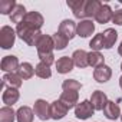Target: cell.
Listing matches in <instances>:
<instances>
[{"instance_id": "cell-18", "label": "cell", "mask_w": 122, "mask_h": 122, "mask_svg": "<svg viewBox=\"0 0 122 122\" xmlns=\"http://www.w3.org/2000/svg\"><path fill=\"white\" fill-rule=\"evenodd\" d=\"M72 59H73V63L75 66L83 69L86 66H89V60H88V52H85L83 49H78L73 52L72 55Z\"/></svg>"}, {"instance_id": "cell-5", "label": "cell", "mask_w": 122, "mask_h": 122, "mask_svg": "<svg viewBox=\"0 0 122 122\" xmlns=\"http://www.w3.org/2000/svg\"><path fill=\"white\" fill-rule=\"evenodd\" d=\"M33 112L40 121L50 119V105L45 99H37L33 105Z\"/></svg>"}, {"instance_id": "cell-10", "label": "cell", "mask_w": 122, "mask_h": 122, "mask_svg": "<svg viewBox=\"0 0 122 122\" xmlns=\"http://www.w3.org/2000/svg\"><path fill=\"white\" fill-rule=\"evenodd\" d=\"M59 32L63 36H66L69 40H72L76 36V23L71 19H65L59 25Z\"/></svg>"}, {"instance_id": "cell-7", "label": "cell", "mask_w": 122, "mask_h": 122, "mask_svg": "<svg viewBox=\"0 0 122 122\" xmlns=\"http://www.w3.org/2000/svg\"><path fill=\"white\" fill-rule=\"evenodd\" d=\"M20 63H19V59L13 55H7L2 59V63H0V68H2L3 72L6 73H15L17 72Z\"/></svg>"}, {"instance_id": "cell-29", "label": "cell", "mask_w": 122, "mask_h": 122, "mask_svg": "<svg viewBox=\"0 0 122 122\" xmlns=\"http://www.w3.org/2000/svg\"><path fill=\"white\" fill-rule=\"evenodd\" d=\"M89 47H91V50H93V52H101L102 49H105L103 35H102V33L95 35V36L91 39V42H89Z\"/></svg>"}, {"instance_id": "cell-30", "label": "cell", "mask_w": 122, "mask_h": 122, "mask_svg": "<svg viewBox=\"0 0 122 122\" xmlns=\"http://www.w3.org/2000/svg\"><path fill=\"white\" fill-rule=\"evenodd\" d=\"M16 6H17V3L15 0H3V2H0V13L10 16Z\"/></svg>"}, {"instance_id": "cell-13", "label": "cell", "mask_w": 122, "mask_h": 122, "mask_svg": "<svg viewBox=\"0 0 122 122\" xmlns=\"http://www.w3.org/2000/svg\"><path fill=\"white\" fill-rule=\"evenodd\" d=\"M112 78V69L108 65H102L93 71V79L99 83H105Z\"/></svg>"}, {"instance_id": "cell-17", "label": "cell", "mask_w": 122, "mask_h": 122, "mask_svg": "<svg viewBox=\"0 0 122 122\" xmlns=\"http://www.w3.org/2000/svg\"><path fill=\"white\" fill-rule=\"evenodd\" d=\"M59 99L62 101L65 105H68V106H69V109H71V108H73V106H76V105H78L79 93H78V91H63Z\"/></svg>"}, {"instance_id": "cell-32", "label": "cell", "mask_w": 122, "mask_h": 122, "mask_svg": "<svg viewBox=\"0 0 122 122\" xmlns=\"http://www.w3.org/2000/svg\"><path fill=\"white\" fill-rule=\"evenodd\" d=\"M39 59H40V62L46 63V65H52V63H56L55 62V55H37Z\"/></svg>"}, {"instance_id": "cell-25", "label": "cell", "mask_w": 122, "mask_h": 122, "mask_svg": "<svg viewBox=\"0 0 122 122\" xmlns=\"http://www.w3.org/2000/svg\"><path fill=\"white\" fill-rule=\"evenodd\" d=\"M3 83L5 85H9L10 88H16L19 89L22 86V78L15 72V73H5L3 76Z\"/></svg>"}, {"instance_id": "cell-35", "label": "cell", "mask_w": 122, "mask_h": 122, "mask_svg": "<svg viewBox=\"0 0 122 122\" xmlns=\"http://www.w3.org/2000/svg\"><path fill=\"white\" fill-rule=\"evenodd\" d=\"M119 86H121V89H122V76L119 78Z\"/></svg>"}, {"instance_id": "cell-14", "label": "cell", "mask_w": 122, "mask_h": 122, "mask_svg": "<svg viewBox=\"0 0 122 122\" xmlns=\"http://www.w3.org/2000/svg\"><path fill=\"white\" fill-rule=\"evenodd\" d=\"M89 101H91L92 106L95 108V111H103V108H105V105L108 102V96L102 91H95Z\"/></svg>"}, {"instance_id": "cell-31", "label": "cell", "mask_w": 122, "mask_h": 122, "mask_svg": "<svg viewBox=\"0 0 122 122\" xmlns=\"http://www.w3.org/2000/svg\"><path fill=\"white\" fill-rule=\"evenodd\" d=\"M82 88V83L78 82L76 79H66L62 82V89L63 91H79Z\"/></svg>"}, {"instance_id": "cell-9", "label": "cell", "mask_w": 122, "mask_h": 122, "mask_svg": "<svg viewBox=\"0 0 122 122\" xmlns=\"http://www.w3.org/2000/svg\"><path fill=\"white\" fill-rule=\"evenodd\" d=\"M93 32H95V25L91 19H85V20H81L79 23H76V35L78 36L89 37Z\"/></svg>"}, {"instance_id": "cell-2", "label": "cell", "mask_w": 122, "mask_h": 122, "mask_svg": "<svg viewBox=\"0 0 122 122\" xmlns=\"http://www.w3.org/2000/svg\"><path fill=\"white\" fill-rule=\"evenodd\" d=\"M16 36H17L16 29H12L10 26H2V29H0V46L3 49L13 47Z\"/></svg>"}, {"instance_id": "cell-34", "label": "cell", "mask_w": 122, "mask_h": 122, "mask_svg": "<svg viewBox=\"0 0 122 122\" xmlns=\"http://www.w3.org/2000/svg\"><path fill=\"white\" fill-rule=\"evenodd\" d=\"M118 53H119V56H122V42H121V45L118 46Z\"/></svg>"}, {"instance_id": "cell-6", "label": "cell", "mask_w": 122, "mask_h": 122, "mask_svg": "<svg viewBox=\"0 0 122 122\" xmlns=\"http://www.w3.org/2000/svg\"><path fill=\"white\" fill-rule=\"evenodd\" d=\"M69 112V106L65 105L62 101H53L50 103V118L57 121V119H62L66 116V113Z\"/></svg>"}, {"instance_id": "cell-21", "label": "cell", "mask_w": 122, "mask_h": 122, "mask_svg": "<svg viewBox=\"0 0 122 122\" xmlns=\"http://www.w3.org/2000/svg\"><path fill=\"white\" fill-rule=\"evenodd\" d=\"M102 35H103V42H105V49H112L113 47V45L116 43V40H118V32L115 30V29H106V30H103L102 32Z\"/></svg>"}, {"instance_id": "cell-20", "label": "cell", "mask_w": 122, "mask_h": 122, "mask_svg": "<svg viewBox=\"0 0 122 122\" xmlns=\"http://www.w3.org/2000/svg\"><path fill=\"white\" fill-rule=\"evenodd\" d=\"M102 3L99 0H86V5H85V19H91L95 17L98 10L101 9Z\"/></svg>"}, {"instance_id": "cell-27", "label": "cell", "mask_w": 122, "mask_h": 122, "mask_svg": "<svg viewBox=\"0 0 122 122\" xmlns=\"http://www.w3.org/2000/svg\"><path fill=\"white\" fill-rule=\"evenodd\" d=\"M16 112L12 106H3L0 108V122H15Z\"/></svg>"}, {"instance_id": "cell-24", "label": "cell", "mask_w": 122, "mask_h": 122, "mask_svg": "<svg viewBox=\"0 0 122 122\" xmlns=\"http://www.w3.org/2000/svg\"><path fill=\"white\" fill-rule=\"evenodd\" d=\"M26 15H27V12H26L25 6L17 3V6L15 7V10H13V12H12V15H10V20H12V23L19 25V23H22V22H23V19H25V16H26Z\"/></svg>"}, {"instance_id": "cell-22", "label": "cell", "mask_w": 122, "mask_h": 122, "mask_svg": "<svg viewBox=\"0 0 122 122\" xmlns=\"http://www.w3.org/2000/svg\"><path fill=\"white\" fill-rule=\"evenodd\" d=\"M16 73L22 78V81L32 79V78H33V75H36V73H35V68H33L29 62L20 63V66H19V69H17V72H16Z\"/></svg>"}, {"instance_id": "cell-12", "label": "cell", "mask_w": 122, "mask_h": 122, "mask_svg": "<svg viewBox=\"0 0 122 122\" xmlns=\"http://www.w3.org/2000/svg\"><path fill=\"white\" fill-rule=\"evenodd\" d=\"M55 65H56V71H57V73H62V75L72 72V71H73V66H75L73 59L69 57V56H62V57H59V59H57V62H56Z\"/></svg>"}, {"instance_id": "cell-26", "label": "cell", "mask_w": 122, "mask_h": 122, "mask_svg": "<svg viewBox=\"0 0 122 122\" xmlns=\"http://www.w3.org/2000/svg\"><path fill=\"white\" fill-rule=\"evenodd\" d=\"M35 73H36V76L40 78V79H49V78L52 76L50 66L46 65V63H43V62H39V63L36 65V68H35Z\"/></svg>"}, {"instance_id": "cell-36", "label": "cell", "mask_w": 122, "mask_h": 122, "mask_svg": "<svg viewBox=\"0 0 122 122\" xmlns=\"http://www.w3.org/2000/svg\"><path fill=\"white\" fill-rule=\"evenodd\" d=\"M121 71H122V63H121Z\"/></svg>"}, {"instance_id": "cell-28", "label": "cell", "mask_w": 122, "mask_h": 122, "mask_svg": "<svg viewBox=\"0 0 122 122\" xmlns=\"http://www.w3.org/2000/svg\"><path fill=\"white\" fill-rule=\"evenodd\" d=\"M52 37H53V42H55V50H63L68 46V43H69V39L66 36H63L59 30Z\"/></svg>"}, {"instance_id": "cell-8", "label": "cell", "mask_w": 122, "mask_h": 122, "mask_svg": "<svg viewBox=\"0 0 122 122\" xmlns=\"http://www.w3.org/2000/svg\"><path fill=\"white\" fill-rule=\"evenodd\" d=\"M19 98H20V92H19V89H16V88H10V86H7V88L3 89L2 101H3L5 106H13V105L19 101Z\"/></svg>"}, {"instance_id": "cell-11", "label": "cell", "mask_w": 122, "mask_h": 122, "mask_svg": "<svg viewBox=\"0 0 122 122\" xmlns=\"http://www.w3.org/2000/svg\"><path fill=\"white\" fill-rule=\"evenodd\" d=\"M85 5L86 0H68V7H71L76 19L85 20Z\"/></svg>"}, {"instance_id": "cell-4", "label": "cell", "mask_w": 122, "mask_h": 122, "mask_svg": "<svg viewBox=\"0 0 122 122\" xmlns=\"http://www.w3.org/2000/svg\"><path fill=\"white\" fill-rule=\"evenodd\" d=\"M93 113H95V108L92 106L91 101H82L81 103H78L75 106V116L78 119L85 121V119L91 118Z\"/></svg>"}, {"instance_id": "cell-16", "label": "cell", "mask_w": 122, "mask_h": 122, "mask_svg": "<svg viewBox=\"0 0 122 122\" xmlns=\"http://www.w3.org/2000/svg\"><path fill=\"white\" fill-rule=\"evenodd\" d=\"M103 115L108 119H111V121L118 119L121 116V108H119V105L116 102H113V101H108L106 105H105V108H103Z\"/></svg>"}, {"instance_id": "cell-37", "label": "cell", "mask_w": 122, "mask_h": 122, "mask_svg": "<svg viewBox=\"0 0 122 122\" xmlns=\"http://www.w3.org/2000/svg\"><path fill=\"white\" fill-rule=\"evenodd\" d=\"M121 121H122V113H121Z\"/></svg>"}, {"instance_id": "cell-33", "label": "cell", "mask_w": 122, "mask_h": 122, "mask_svg": "<svg viewBox=\"0 0 122 122\" xmlns=\"http://www.w3.org/2000/svg\"><path fill=\"white\" fill-rule=\"evenodd\" d=\"M112 23H115V25H118V26H122V9H119V10H115V12H113Z\"/></svg>"}, {"instance_id": "cell-19", "label": "cell", "mask_w": 122, "mask_h": 122, "mask_svg": "<svg viewBox=\"0 0 122 122\" xmlns=\"http://www.w3.org/2000/svg\"><path fill=\"white\" fill-rule=\"evenodd\" d=\"M35 112L29 106H20L16 112V121L17 122H33Z\"/></svg>"}, {"instance_id": "cell-3", "label": "cell", "mask_w": 122, "mask_h": 122, "mask_svg": "<svg viewBox=\"0 0 122 122\" xmlns=\"http://www.w3.org/2000/svg\"><path fill=\"white\" fill-rule=\"evenodd\" d=\"M36 49H37V55H53V50H55L53 37L49 35H42L40 39L37 40Z\"/></svg>"}, {"instance_id": "cell-1", "label": "cell", "mask_w": 122, "mask_h": 122, "mask_svg": "<svg viewBox=\"0 0 122 122\" xmlns=\"http://www.w3.org/2000/svg\"><path fill=\"white\" fill-rule=\"evenodd\" d=\"M43 23H45V19H43V16L39 12H35V10L33 12H27V15L25 16L23 22L16 25V33L29 46H36L37 40L43 35L40 32Z\"/></svg>"}, {"instance_id": "cell-23", "label": "cell", "mask_w": 122, "mask_h": 122, "mask_svg": "<svg viewBox=\"0 0 122 122\" xmlns=\"http://www.w3.org/2000/svg\"><path fill=\"white\" fill-rule=\"evenodd\" d=\"M88 60H89V66H92L95 69L99 68V66H102V65H105V57H103V55L101 52L91 50L88 53Z\"/></svg>"}, {"instance_id": "cell-15", "label": "cell", "mask_w": 122, "mask_h": 122, "mask_svg": "<svg viewBox=\"0 0 122 122\" xmlns=\"http://www.w3.org/2000/svg\"><path fill=\"white\" fill-rule=\"evenodd\" d=\"M112 16H113V12H112L111 6H109V5H103V3H102L101 9L98 10L96 16H95L93 19H95L98 23L105 25V23H108V22H111V20H112Z\"/></svg>"}]
</instances>
